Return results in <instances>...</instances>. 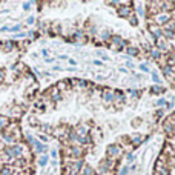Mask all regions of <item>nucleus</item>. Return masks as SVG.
<instances>
[{
  "instance_id": "nucleus-1",
  "label": "nucleus",
  "mask_w": 175,
  "mask_h": 175,
  "mask_svg": "<svg viewBox=\"0 0 175 175\" xmlns=\"http://www.w3.org/2000/svg\"><path fill=\"white\" fill-rule=\"evenodd\" d=\"M106 154H107V158L109 160H117L122 157L123 154V149H122V146H118V144H111V146H107V149H106Z\"/></svg>"
},
{
  "instance_id": "nucleus-2",
  "label": "nucleus",
  "mask_w": 175,
  "mask_h": 175,
  "mask_svg": "<svg viewBox=\"0 0 175 175\" xmlns=\"http://www.w3.org/2000/svg\"><path fill=\"white\" fill-rule=\"evenodd\" d=\"M169 167L164 161V157L163 158H158L157 163H155V173L154 175H169Z\"/></svg>"
},
{
  "instance_id": "nucleus-3",
  "label": "nucleus",
  "mask_w": 175,
  "mask_h": 175,
  "mask_svg": "<svg viewBox=\"0 0 175 175\" xmlns=\"http://www.w3.org/2000/svg\"><path fill=\"white\" fill-rule=\"evenodd\" d=\"M5 134H8V135H11V137H14L16 141H20V138H22V132H20V128H19L17 123H11V125H8Z\"/></svg>"
},
{
  "instance_id": "nucleus-4",
  "label": "nucleus",
  "mask_w": 175,
  "mask_h": 175,
  "mask_svg": "<svg viewBox=\"0 0 175 175\" xmlns=\"http://www.w3.org/2000/svg\"><path fill=\"white\" fill-rule=\"evenodd\" d=\"M170 20H172V14H170V12H160V14L154 16V23L157 26H164Z\"/></svg>"
},
{
  "instance_id": "nucleus-5",
  "label": "nucleus",
  "mask_w": 175,
  "mask_h": 175,
  "mask_svg": "<svg viewBox=\"0 0 175 175\" xmlns=\"http://www.w3.org/2000/svg\"><path fill=\"white\" fill-rule=\"evenodd\" d=\"M65 152H66L68 157H74L75 160H78L83 155V149L80 146H71V147H68V149H65Z\"/></svg>"
},
{
  "instance_id": "nucleus-6",
  "label": "nucleus",
  "mask_w": 175,
  "mask_h": 175,
  "mask_svg": "<svg viewBox=\"0 0 175 175\" xmlns=\"http://www.w3.org/2000/svg\"><path fill=\"white\" fill-rule=\"evenodd\" d=\"M163 129H164V132L167 134V135L172 138V134H173V117L172 115H169L166 122H163Z\"/></svg>"
},
{
  "instance_id": "nucleus-7",
  "label": "nucleus",
  "mask_w": 175,
  "mask_h": 175,
  "mask_svg": "<svg viewBox=\"0 0 175 175\" xmlns=\"http://www.w3.org/2000/svg\"><path fill=\"white\" fill-rule=\"evenodd\" d=\"M155 45H157V49L160 51V52H166V51H169V46H167V40L161 35V37H158V38H155Z\"/></svg>"
},
{
  "instance_id": "nucleus-8",
  "label": "nucleus",
  "mask_w": 175,
  "mask_h": 175,
  "mask_svg": "<svg viewBox=\"0 0 175 175\" xmlns=\"http://www.w3.org/2000/svg\"><path fill=\"white\" fill-rule=\"evenodd\" d=\"M52 134L56 135L57 138H60L62 141H65V140H68V134H69V131L66 129V128H59V129H56V131H52Z\"/></svg>"
},
{
  "instance_id": "nucleus-9",
  "label": "nucleus",
  "mask_w": 175,
  "mask_h": 175,
  "mask_svg": "<svg viewBox=\"0 0 175 175\" xmlns=\"http://www.w3.org/2000/svg\"><path fill=\"white\" fill-rule=\"evenodd\" d=\"M75 134H77V135H78L80 138L88 137V134H89V126H88V125H80V126L77 128Z\"/></svg>"
},
{
  "instance_id": "nucleus-10",
  "label": "nucleus",
  "mask_w": 175,
  "mask_h": 175,
  "mask_svg": "<svg viewBox=\"0 0 175 175\" xmlns=\"http://www.w3.org/2000/svg\"><path fill=\"white\" fill-rule=\"evenodd\" d=\"M117 12H118V16L120 17H129L131 16V12H132V9L129 8V6H126V5H122L120 8H117Z\"/></svg>"
},
{
  "instance_id": "nucleus-11",
  "label": "nucleus",
  "mask_w": 175,
  "mask_h": 175,
  "mask_svg": "<svg viewBox=\"0 0 175 175\" xmlns=\"http://www.w3.org/2000/svg\"><path fill=\"white\" fill-rule=\"evenodd\" d=\"M149 31H151V35L154 38L161 37V28H160V26H157L155 23H149Z\"/></svg>"
},
{
  "instance_id": "nucleus-12",
  "label": "nucleus",
  "mask_w": 175,
  "mask_h": 175,
  "mask_svg": "<svg viewBox=\"0 0 175 175\" xmlns=\"http://www.w3.org/2000/svg\"><path fill=\"white\" fill-rule=\"evenodd\" d=\"M111 40H112V46L115 45V49H120V48H123V46L126 45L125 40H123L122 37H118V35H114Z\"/></svg>"
},
{
  "instance_id": "nucleus-13",
  "label": "nucleus",
  "mask_w": 175,
  "mask_h": 175,
  "mask_svg": "<svg viewBox=\"0 0 175 175\" xmlns=\"http://www.w3.org/2000/svg\"><path fill=\"white\" fill-rule=\"evenodd\" d=\"M173 68H169V66H164L163 68V74H164V77L167 78V82H170V83H173Z\"/></svg>"
},
{
  "instance_id": "nucleus-14",
  "label": "nucleus",
  "mask_w": 175,
  "mask_h": 175,
  "mask_svg": "<svg viewBox=\"0 0 175 175\" xmlns=\"http://www.w3.org/2000/svg\"><path fill=\"white\" fill-rule=\"evenodd\" d=\"M31 144L34 146V149H35V152H37V154H43V152L46 151V144L40 143V141H37V140H34Z\"/></svg>"
},
{
  "instance_id": "nucleus-15",
  "label": "nucleus",
  "mask_w": 175,
  "mask_h": 175,
  "mask_svg": "<svg viewBox=\"0 0 175 175\" xmlns=\"http://www.w3.org/2000/svg\"><path fill=\"white\" fill-rule=\"evenodd\" d=\"M111 170H109V167H107L106 166V163H104V160L103 161H100V164H98V175H107V173H109Z\"/></svg>"
},
{
  "instance_id": "nucleus-16",
  "label": "nucleus",
  "mask_w": 175,
  "mask_h": 175,
  "mask_svg": "<svg viewBox=\"0 0 175 175\" xmlns=\"http://www.w3.org/2000/svg\"><path fill=\"white\" fill-rule=\"evenodd\" d=\"M151 94H155V95H160V94H163L164 92V88H161V86H158V85H155V86H151Z\"/></svg>"
},
{
  "instance_id": "nucleus-17",
  "label": "nucleus",
  "mask_w": 175,
  "mask_h": 175,
  "mask_svg": "<svg viewBox=\"0 0 175 175\" xmlns=\"http://www.w3.org/2000/svg\"><path fill=\"white\" fill-rule=\"evenodd\" d=\"M82 175H94V169L89 166V164H83V167H82Z\"/></svg>"
},
{
  "instance_id": "nucleus-18",
  "label": "nucleus",
  "mask_w": 175,
  "mask_h": 175,
  "mask_svg": "<svg viewBox=\"0 0 175 175\" xmlns=\"http://www.w3.org/2000/svg\"><path fill=\"white\" fill-rule=\"evenodd\" d=\"M163 155H167V157H173V149H172V143H167L164 151H163Z\"/></svg>"
},
{
  "instance_id": "nucleus-19",
  "label": "nucleus",
  "mask_w": 175,
  "mask_h": 175,
  "mask_svg": "<svg viewBox=\"0 0 175 175\" xmlns=\"http://www.w3.org/2000/svg\"><path fill=\"white\" fill-rule=\"evenodd\" d=\"M12 166H5V167H2L0 169V175H12Z\"/></svg>"
},
{
  "instance_id": "nucleus-20",
  "label": "nucleus",
  "mask_w": 175,
  "mask_h": 175,
  "mask_svg": "<svg viewBox=\"0 0 175 175\" xmlns=\"http://www.w3.org/2000/svg\"><path fill=\"white\" fill-rule=\"evenodd\" d=\"M8 125H9V120L3 115H0V129H5Z\"/></svg>"
},
{
  "instance_id": "nucleus-21",
  "label": "nucleus",
  "mask_w": 175,
  "mask_h": 175,
  "mask_svg": "<svg viewBox=\"0 0 175 175\" xmlns=\"http://www.w3.org/2000/svg\"><path fill=\"white\" fill-rule=\"evenodd\" d=\"M3 140H5L6 143H9V144H17L16 138H14V137H11V135H8V134H3Z\"/></svg>"
},
{
  "instance_id": "nucleus-22",
  "label": "nucleus",
  "mask_w": 175,
  "mask_h": 175,
  "mask_svg": "<svg viewBox=\"0 0 175 175\" xmlns=\"http://www.w3.org/2000/svg\"><path fill=\"white\" fill-rule=\"evenodd\" d=\"M132 144H135V146H138V144H141V141H143V137H140V135H137V134H135V135H132Z\"/></svg>"
},
{
  "instance_id": "nucleus-23",
  "label": "nucleus",
  "mask_w": 175,
  "mask_h": 175,
  "mask_svg": "<svg viewBox=\"0 0 175 175\" xmlns=\"http://www.w3.org/2000/svg\"><path fill=\"white\" fill-rule=\"evenodd\" d=\"M114 95H115V94L112 91H106L104 92V100L106 101H114Z\"/></svg>"
},
{
  "instance_id": "nucleus-24",
  "label": "nucleus",
  "mask_w": 175,
  "mask_h": 175,
  "mask_svg": "<svg viewBox=\"0 0 175 175\" xmlns=\"http://www.w3.org/2000/svg\"><path fill=\"white\" fill-rule=\"evenodd\" d=\"M126 52L129 54V56H138V49L137 48H132V46L126 48Z\"/></svg>"
},
{
  "instance_id": "nucleus-25",
  "label": "nucleus",
  "mask_w": 175,
  "mask_h": 175,
  "mask_svg": "<svg viewBox=\"0 0 175 175\" xmlns=\"http://www.w3.org/2000/svg\"><path fill=\"white\" fill-rule=\"evenodd\" d=\"M151 56H152V59L158 60V59L161 57V52H160L158 49H151Z\"/></svg>"
},
{
  "instance_id": "nucleus-26",
  "label": "nucleus",
  "mask_w": 175,
  "mask_h": 175,
  "mask_svg": "<svg viewBox=\"0 0 175 175\" xmlns=\"http://www.w3.org/2000/svg\"><path fill=\"white\" fill-rule=\"evenodd\" d=\"M11 112H12V115H16V117H20V115L23 114V111L20 109V107H19V106H16V107H12V111H11Z\"/></svg>"
},
{
  "instance_id": "nucleus-27",
  "label": "nucleus",
  "mask_w": 175,
  "mask_h": 175,
  "mask_svg": "<svg viewBox=\"0 0 175 175\" xmlns=\"http://www.w3.org/2000/svg\"><path fill=\"white\" fill-rule=\"evenodd\" d=\"M48 160H49L48 155H42V157H40V160H38V164H40V166H45V164L48 163Z\"/></svg>"
},
{
  "instance_id": "nucleus-28",
  "label": "nucleus",
  "mask_w": 175,
  "mask_h": 175,
  "mask_svg": "<svg viewBox=\"0 0 175 175\" xmlns=\"http://www.w3.org/2000/svg\"><path fill=\"white\" fill-rule=\"evenodd\" d=\"M40 129H43L46 134H52V128L49 125H42V126H40Z\"/></svg>"
},
{
  "instance_id": "nucleus-29",
  "label": "nucleus",
  "mask_w": 175,
  "mask_h": 175,
  "mask_svg": "<svg viewBox=\"0 0 175 175\" xmlns=\"http://www.w3.org/2000/svg\"><path fill=\"white\" fill-rule=\"evenodd\" d=\"M63 91V89H68V83H66V82H60L59 85H57V91Z\"/></svg>"
},
{
  "instance_id": "nucleus-30",
  "label": "nucleus",
  "mask_w": 175,
  "mask_h": 175,
  "mask_svg": "<svg viewBox=\"0 0 175 175\" xmlns=\"http://www.w3.org/2000/svg\"><path fill=\"white\" fill-rule=\"evenodd\" d=\"M51 97H54V100H56V101H59L62 97L59 95V91H57V88H54V94H51Z\"/></svg>"
},
{
  "instance_id": "nucleus-31",
  "label": "nucleus",
  "mask_w": 175,
  "mask_h": 175,
  "mask_svg": "<svg viewBox=\"0 0 175 175\" xmlns=\"http://www.w3.org/2000/svg\"><path fill=\"white\" fill-rule=\"evenodd\" d=\"M12 48H14V42H6L5 43V51H11Z\"/></svg>"
},
{
  "instance_id": "nucleus-32",
  "label": "nucleus",
  "mask_w": 175,
  "mask_h": 175,
  "mask_svg": "<svg viewBox=\"0 0 175 175\" xmlns=\"http://www.w3.org/2000/svg\"><path fill=\"white\" fill-rule=\"evenodd\" d=\"M167 66L169 68H173V56L170 54V56H167Z\"/></svg>"
},
{
  "instance_id": "nucleus-33",
  "label": "nucleus",
  "mask_w": 175,
  "mask_h": 175,
  "mask_svg": "<svg viewBox=\"0 0 175 175\" xmlns=\"http://www.w3.org/2000/svg\"><path fill=\"white\" fill-rule=\"evenodd\" d=\"M129 20H131V25H132V26H137L138 22H137V17H135V16H129Z\"/></svg>"
},
{
  "instance_id": "nucleus-34",
  "label": "nucleus",
  "mask_w": 175,
  "mask_h": 175,
  "mask_svg": "<svg viewBox=\"0 0 175 175\" xmlns=\"http://www.w3.org/2000/svg\"><path fill=\"white\" fill-rule=\"evenodd\" d=\"M157 106L164 107V106H166V100H164V98H163V100H158V101H157Z\"/></svg>"
},
{
  "instance_id": "nucleus-35",
  "label": "nucleus",
  "mask_w": 175,
  "mask_h": 175,
  "mask_svg": "<svg viewBox=\"0 0 175 175\" xmlns=\"http://www.w3.org/2000/svg\"><path fill=\"white\" fill-rule=\"evenodd\" d=\"M128 172H129V169H128V167L125 166V167H122V170H120V172H118V175H126Z\"/></svg>"
},
{
  "instance_id": "nucleus-36",
  "label": "nucleus",
  "mask_w": 175,
  "mask_h": 175,
  "mask_svg": "<svg viewBox=\"0 0 175 175\" xmlns=\"http://www.w3.org/2000/svg\"><path fill=\"white\" fill-rule=\"evenodd\" d=\"M137 14H138V16H144V11H143L141 5H138V8H137Z\"/></svg>"
},
{
  "instance_id": "nucleus-37",
  "label": "nucleus",
  "mask_w": 175,
  "mask_h": 175,
  "mask_svg": "<svg viewBox=\"0 0 175 175\" xmlns=\"http://www.w3.org/2000/svg\"><path fill=\"white\" fill-rule=\"evenodd\" d=\"M35 107H37V109H40V111H43V103L42 101H37L35 103Z\"/></svg>"
},
{
  "instance_id": "nucleus-38",
  "label": "nucleus",
  "mask_w": 175,
  "mask_h": 175,
  "mask_svg": "<svg viewBox=\"0 0 175 175\" xmlns=\"http://www.w3.org/2000/svg\"><path fill=\"white\" fill-rule=\"evenodd\" d=\"M31 5H32L31 2H25V3H23V9H29V8H31Z\"/></svg>"
},
{
  "instance_id": "nucleus-39",
  "label": "nucleus",
  "mask_w": 175,
  "mask_h": 175,
  "mask_svg": "<svg viewBox=\"0 0 175 175\" xmlns=\"http://www.w3.org/2000/svg\"><path fill=\"white\" fill-rule=\"evenodd\" d=\"M140 69H141L143 72H149V69H147V66H146V65H141V66H140Z\"/></svg>"
},
{
  "instance_id": "nucleus-40",
  "label": "nucleus",
  "mask_w": 175,
  "mask_h": 175,
  "mask_svg": "<svg viewBox=\"0 0 175 175\" xmlns=\"http://www.w3.org/2000/svg\"><path fill=\"white\" fill-rule=\"evenodd\" d=\"M3 78H5V71L0 69V82H3Z\"/></svg>"
},
{
  "instance_id": "nucleus-41",
  "label": "nucleus",
  "mask_w": 175,
  "mask_h": 175,
  "mask_svg": "<svg viewBox=\"0 0 175 175\" xmlns=\"http://www.w3.org/2000/svg\"><path fill=\"white\" fill-rule=\"evenodd\" d=\"M152 78H154V82H157V83H158V82H160V78H158V75H157V74H155V72H154V74H152Z\"/></svg>"
},
{
  "instance_id": "nucleus-42",
  "label": "nucleus",
  "mask_w": 175,
  "mask_h": 175,
  "mask_svg": "<svg viewBox=\"0 0 175 175\" xmlns=\"http://www.w3.org/2000/svg\"><path fill=\"white\" fill-rule=\"evenodd\" d=\"M107 37H109V34H107V32H106V31H104V32H103V34H101V38H103V40H106V38H107Z\"/></svg>"
},
{
  "instance_id": "nucleus-43",
  "label": "nucleus",
  "mask_w": 175,
  "mask_h": 175,
  "mask_svg": "<svg viewBox=\"0 0 175 175\" xmlns=\"http://www.w3.org/2000/svg\"><path fill=\"white\" fill-rule=\"evenodd\" d=\"M134 158H135V157H134L132 154H129V155H128V161H134Z\"/></svg>"
},
{
  "instance_id": "nucleus-44",
  "label": "nucleus",
  "mask_w": 175,
  "mask_h": 175,
  "mask_svg": "<svg viewBox=\"0 0 175 175\" xmlns=\"http://www.w3.org/2000/svg\"><path fill=\"white\" fill-rule=\"evenodd\" d=\"M51 155H52V158H56V157H57V151L52 149V154H51Z\"/></svg>"
},
{
  "instance_id": "nucleus-45",
  "label": "nucleus",
  "mask_w": 175,
  "mask_h": 175,
  "mask_svg": "<svg viewBox=\"0 0 175 175\" xmlns=\"http://www.w3.org/2000/svg\"><path fill=\"white\" fill-rule=\"evenodd\" d=\"M28 23H29V25L34 23V17H29V19H28Z\"/></svg>"
},
{
  "instance_id": "nucleus-46",
  "label": "nucleus",
  "mask_w": 175,
  "mask_h": 175,
  "mask_svg": "<svg viewBox=\"0 0 175 175\" xmlns=\"http://www.w3.org/2000/svg\"><path fill=\"white\" fill-rule=\"evenodd\" d=\"M94 175H98V173H97V172H94Z\"/></svg>"
}]
</instances>
